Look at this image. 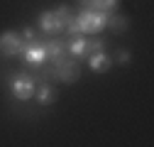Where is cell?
<instances>
[{"mask_svg": "<svg viewBox=\"0 0 154 147\" xmlns=\"http://www.w3.org/2000/svg\"><path fill=\"white\" fill-rule=\"evenodd\" d=\"M71 20H73L71 10L66 5H61V8H56L51 12H42L39 15V30L47 32V34H61V32H66Z\"/></svg>", "mask_w": 154, "mask_h": 147, "instance_id": "1", "label": "cell"}, {"mask_svg": "<svg viewBox=\"0 0 154 147\" xmlns=\"http://www.w3.org/2000/svg\"><path fill=\"white\" fill-rule=\"evenodd\" d=\"M34 76H29V74H15L12 76V96L17 101H29L32 93H34Z\"/></svg>", "mask_w": 154, "mask_h": 147, "instance_id": "2", "label": "cell"}, {"mask_svg": "<svg viewBox=\"0 0 154 147\" xmlns=\"http://www.w3.org/2000/svg\"><path fill=\"white\" fill-rule=\"evenodd\" d=\"M20 57L27 61V64H32V66H42V64H47V49H44V42H25V47H22V52H20Z\"/></svg>", "mask_w": 154, "mask_h": 147, "instance_id": "3", "label": "cell"}, {"mask_svg": "<svg viewBox=\"0 0 154 147\" xmlns=\"http://www.w3.org/2000/svg\"><path fill=\"white\" fill-rule=\"evenodd\" d=\"M22 47H25V39H22L20 32L0 34V54H3V57H20Z\"/></svg>", "mask_w": 154, "mask_h": 147, "instance_id": "4", "label": "cell"}, {"mask_svg": "<svg viewBox=\"0 0 154 147\" xmlns=\"http://www.w3.org/2000/svg\"><path fill=\"white\" fill-rule=\"evenodd\" d=\"M110 57L105 54V49H100V52H93L91 54V59H88V66H91V71H95V74H103V71H108L110 69Z\"/></svg>", "mask_w": 154, "mask_h": 147, "instance_id": "5", "label": "cell"}, {"mask_svg": "<svg viewBox=\"0 0 154 147\" xmlns=\"http://www.w3.org/2000/svg\"><path fill=\"white\" fill-rule=\"evenodd\" d=\"M86 47H88V39H86L83 34H76L73 39L66 44V52L71 54L73 59H79V57H86Z\"/></svg>", "mask_w": 154, "mask_h": 147, "instance_id": "6", "label": "cell"}, {"mask_svg": "<svg viewBox=\"0 0 154 147\" xmlns=\"http://www.w3.org/2000/svg\"><path fill=\"white\" fill-rule=\"evenodd\" d=\"M105 27H110L112 32H125V30H127V17L110 12V15H108V25H105Z\"/></svg>", "mask_w": 154, "mask_h": 147, "instance_id": "7", "label": "cell"}, {"mask_svg": "<svg viewBox=\"0 0 154 147\" xmlns=\"http://www.w3.org/2000/svg\"><path fill=\"white\" fill-rule=\"evenodd\" d=\"M37 101H39L42 105H49V103L54 101V88H51L49 83H42V88L37 91Z\"/></svg>", "mask_w": 154, "mask_h": 147, "instance_id": "8", "label": "cell"}, {"mask_svg": "<svg viewBox=\"0 0 154 147\" xmlns=\"http://www.w3.org/2000/svg\"><path fill=\"white\" fill-rule=\"evenodd\" d=\"M34 37H37V34H34L32 27H25V30H22V39H25V42H34Z\"/></svg>", "mask_w": 154, "mask_h": 147, "instance_id": "9", "label": "cell"}, {"mask_svg": "<svg viewBox=\"0 0 154 147\" xmlns=\"http://www.w3.org/2000/svg\"><path fill=\"white\" fill-rule=\"evenodd\" d=\"M100 3H103V10L112 12V10H115V5H118V0H100Z\"/></svg>", "mask_w": 154, "mask_h": 147, "instance_id": "10", "label": "cell"}, {"mask_svg": "<svg viewBox=\"0 0 154 147\" xmlns=\"http://www.w3.org/2000/svg\"><path fill=\"white\" fill-rule=\"evenodd\" d=\"M118 61H120V64H127V61H130V52H120V54H118Z\"/></svg>", "mask_w": 154, "mask_h": 147, "instance_id": "11", "label": "cell"}]
</instances>
